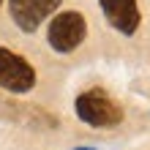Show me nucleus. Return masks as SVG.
<instances>
[{
  "mask_svg": "<svg viewBox=\"0 0 150 150\" xmlns=\"http://www.w3.org/2000/svg\"><path fill=\"white\" fill-rule=\"evenodd\" d=\"M107 22L112 25L120 36H134L139 28V6L137 0H98Z\"/></svg>",
  "mask_w": 150,
  "mask_h": 150,
  "instance_id": "39448f33",
  "label": "nucleus"
},
{
  "mask_svg": "<svg viewBox=\"0 0 150 150\" xmlns=\"http://www.w3.org/2000/svg\"><path fill=\"white\" fill-rule=\"evenodd\" d=\"M0 8H3V0H0Z\"/></svg>",
  "mask_w": 150,
  "mask_h": 150,
  "instance_id": "0eeeda50",
  "label": "nucleus"
},
{
  "mask_svg": "<svg viewBox=\"0 0 150 150\" xmlns=\"http://www.w3.org/2000/svg\"><path fill=\"white\" fill-rule=\"evenodd\" d=\"M60 3L63 0H8V8L22 33H36L41 22L57 11Z\"/></svg>",
  "mask_w": 150,
  "mask_h": 150,
  "instance_id": "20e7f679",
  "label": "nucleus"
},
{
  "mask_svg": "<svg viewBox=\"0 0 150 150\" xmlns=\"http://www.w3.org/2000/svg\"><path fill=\"white\" fill-rule=\"evenodd\" d=\"M0 87L16 96L30 93L36 87V68L6 47H0Z\"/></svg>",
  "mask_w": 150,
  "mask_h": 150,
  "instance_id": "7ed1b4c3",
  "label": "nucleus"
},
{
  "mask_svg": "<svg viewBox=\"0 0 150 150\" xmlns=\"http://www.w3.org/2000/svg\"><path fill=\"white\" fill-rule=\"evenodd\" d=\"M76 150H96V147H76Z\"/></svg>",
  "mask_w": 150,
  "mask_h": 150,
  "instance_id": "423d86ee",
  "label": "nucleus"
},
{
  "mask_svg": "<svg viewBox=\"0 0 150 150\" xmlns=\"http://www.w3.org/2000/svg\"><path fill=\"white\" fill-rule=\"evenodd\" d=\"M74 112L90 128H115L123 123V107L104 87H90V90L79 93L74 101Z\"/></svg>",
  "mask_w": 150,
  "mask_h": 150,
  "instance_id": "f257e3e1",
  "label": "nucleus"
},
{
  "mask_svg": "<svg viewBox=\"0 0 150 150\" xmlns=\"http://www.w3.org/2000/svg\"><path fill=\"white\" fill-rule=\"evenodd\" d=\"M87 36V22L79 11H60L52 16L49 28H47V41L49 47L60 52V55H68L74 52L79 44Z\"/></svg>",
  "mask_w": 150,
  "mask_h": 150,
  "instance_id": "f03ea898",
  "label": "nucleus"
}]
</instances>
